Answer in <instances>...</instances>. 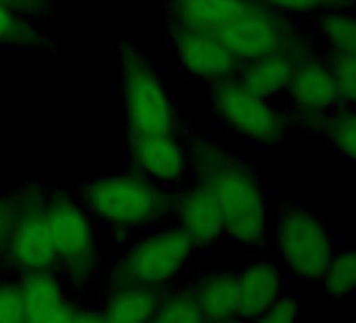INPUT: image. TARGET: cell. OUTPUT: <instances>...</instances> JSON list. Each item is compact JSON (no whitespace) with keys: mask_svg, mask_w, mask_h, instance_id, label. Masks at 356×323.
<instances>
[{"mask_svg":"<svg viewBox=\"0 0 356 323\" xmlns=\"http://www.w3.org/2000/svg\"><path fill=\"white\" fill-rule=\"evenodd\" d=\"M254 3L289 17H316L331 9H356V0H254Z\"/></svg>","mask_w":356,"mask_h":323,"instance_id":"cell-24","label":"cell"},{"mask_svg":"<svg viewBox=\"0 0 356 323\" xmlns=\"http://www.w3.org/2000/svg\"><path fill=\"white\" fill-rule=\"evenodd\" d=\"M235 275L239 319H260L283 290L281 269L268 260H258Z\"/></svg>","mask_w":356,"mask_h":323,"instance_id":"cell-17","label":"cell"},{"mask_svg":"<svg viewBox=\"0 0 356 323\" xmlns=\"http://www.w3.org/2000/svg\"><path fill=\"white\" fill-rule=\"evenodd\" d=\"M130 155L134 166L159 183H176L185 175L187 153L174 132L130 134Z\"/></svg>","mask_w":356,"mask_h":323,"instance_id":"cell-12","label":"cell"},{"mask_svg":"<svg viewBox=\"0 0 356 323\" xmlns=\"http://www.w3.org/2000/svg\"><path fill=\"white\" fill-rule=\"evenodd\" d=\"M329 296L343 300L356 294V244L333 250L321 277Z\"/></svg>","mask_w":356,"mask_h":323,"instance_id":"cell-23","label":"cell"},{"mask_svg":"<svg viewBox=\"0 0 356 323\" xmlns=\"http://www.w3.org/2000/svg\"><path fill=\"white\" fill-rule=\"evenodd\" d=\"M312 32L325 55H356V9H331L316 15Z\"/></svg>","mask_w":356,"mask_h":323,"instance_id":"cell-20","label":"cell"},{"mask_svg":"<svg viewBox=\"0 0 356 323\" xmlns=\"http://www.w3.org/2000/svg\"><path fill=\"white\" fill-rule=\"evenodd\" d=\"M341 103L356 105V55H325Z\"/></svg>","mask_w":356,"mask_h":323,"instance_id":"cell-26","label":"cell"},{"mask_svg":"<svg viewBox=\"0 0 356 323\" xmlns=\"http://www.w3.org/2000/svg\"><path fill=\"white\" fill-rule=\"evenodd\" d=\"M256 7L254 0H165V15L172 28L216 32Z\"/></svg>","mask_w":356,"mask_h":323,"instance_id":"cell-14","label":"cell"},{"mask_svg":"<svg viewBox=\"0 0 356 323\" xmlns=\"http://www.w3.org/2000/svg\"><path fill=\"white\" fill-rule=\"evenodd\" d=\"M47 221L57 262L63 265L65 273L76 283L88 281L97 267V246L82 210L67 196L49 194Z\"/></svg>","mask_w":356,"mask_h":323,"instance_id":"cell-9","label":"cell"},{"mask_svg":"<svg viewBox=\"0 0 356 323\" xmlns=\"http://www.w3.org/2000/svg\"><path fill=\"white\" fill-rule=\"evenodd\" d=\"M26 321L24 296L19 283L0 281V323H19Z\"/></svg>","mask_w":356,"mask_h":323,"instance_id":"cell-27","label":"cell"},{"mask_svg":"<svg viewBox=\"0 0 356 323\" xmlns=\"http://www.w3.org/2000/svg\"><path fill=\"white\" fill-rule=\"evenodd\" d=\"M172 45L189 74L212 84L235 78L243 65V61L237 59L225 42L208 30L172 28Z\"/></svg>","mask_w":356,"mask_h":323,"instance_id":"cell-11","label":"cell"},{"mask_svg":"<svg viewBox=\"0 0 356 323\" xmlns=\"http://www.w3.org/2000/svg\"><path fill=\"white\" fill-rule=\"evenodd\" d=\"M212 107L216 116L245 141L258 147H281L285 141V118L268 99L248 90L237 78L214 82Z\"/></svg>","mask_w":356,"mask_h":323,"instance_id":"cell-7","label":"cell"},{"mask_svg":"<svg viewBox=\"0 0 356 323\" xmlns=\"http://www.w3.org/2000/svg\"><path fill=\"white\" fill-rule=\"evenodd\" d=\"M9 3H11L13 7H17V9H19V3H24V0H9Z\"/></svg>","mask_w":356,"mask_h":323,"instance_id":"cell-30","label":"cell"},{"mask_svg":"<svg viewBox=\"0 0 356 323\" xmlns=\"http://www.w3.org/2000/svg\"><path fill=\"white\" fill-rule=\"evenodd\" d=\"M193 248L195 242L181 227L149 235L115 262L111 271V287L163 285L185 269Z\"/></svg>","mask_w":356,"mask_h":323,"instance_id":"cell-5","label":"cell"},{"mask_svg":"<svg viewBox=\"0 0 356 323\" xmlns=\"http://www.w3.org/2000/svg\"><path fill=\"white\" fill-rule=\"evenodd\" d=\"M316 132L343 159L356 162V105L339 103L329 109Z\"/></svg>","mask_w":356,"mask_h":323,"instance_id":"cell-21","label":"cell"},{"mask_svg":"<svg viewBox=\"0 0 356 323\" xmlns=\"http://www.w3.org/2000/svg\"><path fill=\"white\" fill-rule=\"evenodd\" d=\"M312 53L314 51L310 49H283V51L245 61L235 78L254 95L270 99L273 95L285 90V86L291 80L298 59L312 55Z\"/></svg>","mask_w":356,"mask_h":323,"instance_id":"cell-16","label":"cell"},{"mask_svg":"<svg viewBox=\"0 0 356 323\" xmlns=\"http://www.w3.org/2000/svg\"><path fill=\"white\" fill-rule=\"evenodd\" d=\"M90 212L115 227H140L172 210V198L143 175H113L90 181L82 191Z\"/></svg>","mask_w":356,"mask_h":323,"instance_id":"cell-3","label":"cell"},{"mask_svg":"<svg viewBox=\"0 0 356 323\" xmlns=\"http://www.w3.org/2000/svg\"><path fill=\"white\" fill-rule=\"evenodd\" d=\"M225 47L243 63L283 51V49H312L308 34L289 17L264 7L233 19L214 32Z\"/></svg>","mask_w":356,"mask_h":323,"instance_id":"cell-6","label":"cell"},{"mask_svg":"<svg viewBox=\"0 0 356 323\" xmlns=\"http://www.w3.org/2000/svg\"><path fill=\"white\" fill-rule=\"evenodd\" d=\"M11 208L13 202H0V254L5 252V244H7V231H9V223H11Z\"/></svg>","mask_w":356,"mask_h":323,"instance_id":"cell-29","label":"cell"},{"mask_svg":"<svg viewBox=\"0 0 356 323\" xmlns=\"http://www.w3.org/2000/svg\"><path fill=\"white\" fill-rule=\"evenodd\" d=\"M161 296L155 287L126 285L115 287L101 308L105 323H145L151 321Z\"/></svg>","mask_w":356,"mask_h":323,"instance_id":"cell-19","label":"cell"},{"mask_svg":"<svg viewBox=\"0 0 356 323\" xmlns=\"http://www.w3.org/2000/svg\"><path fill=\"white\" fill-rule=\"evenodd\" d=\"M300 317L298 310V298H289V296H277L275 302L264 310V315L260 317L266 323H291Z\"/></svg>","mask_w":356,"mask_h":323,"instance_id":"cell-28","label":"cell"},{"mask_svg":"<svg viewBox=\"0 0 356 323\" xmlns=\"http://www.w3.org/2000/svg\"><path fill=\"white\" fill-rule=\"evenodd\" d=\"M195 179L216 200L225 233L243 246H262L270 229V204L256 171L210 136L191 147Z\"/></svg>","mask_w":356,"mask_h":323,"instance_id":"cell-1","label":"cell"},{"mask_svg":"<svg viewBox=\"0 0 356 323\" xmlns=\"http://www.w3.org/2000/svg\"><path fill=\"white\" fill-rule=\"evenodd\" d=\"M285 93L291 120L312 130H318L325 113L341 103L327 59L314 57V53L298 59Z\"/></svg>","mask_w":356,"mask_h":323,"instance_id":"cell-10","label":"cell"},{"mask_svg":"<svg viewBox=\"0 0 356 323\" xmlns=\"http://www.w3.org/2000/svg\"><path fill=\"white\" fill-rule=\"evenodd\" d=\"M49 45V38L38 28H34L17 7L7 0H0V47L44 51Z\"/></svg>","mask_w":356,"mask_h":323,"instance_id":"cell-22","label":"cell"},{"mask_svg":"<svg viewBox=\"0 0 356 323\" xmlns=\"http://www.w3.org/2000/svg\"><path fill=\"white\" fill-rule=\"evenodd\" d=\"M193 300L204 321H233L239 319L237 275L214 273L204 277L193 290Z\"/></svg>","mask_w":356,"mask_h":323,"instance_id":"cell-18","label":"cell"},{"mask_svg":"<svg viewBox=\"0 0 356 323\" xmlns=\"http://www.w3.org/2000/svg\"><path fill=\"white\" fill-rule=\"evenodd\" d=\"M273 221L277 252L285 269L300 281H321L337 246L335 233L308 206L285 200Z\"/></svg>","mask_w":356,"mask_h":323,"instance_id":"cell-2","label":"cell"},{"mask_svg":"<svg viewBox=\"0 0 356 323\" xmlns=\"http://www.w3.org/2000/svg\"><path fill=\"white\" fill-rule=\"evenodd\" d=\"M26 321L30 323H80L82 308L67 302L53 271L24 273L22 281Z\"/></svg>","mask_w":356,"mask_h":323,"instance_id":"cell-13","label":"cell"},{"mask_svg":"<svg viewBox=\"0 0 356 323\" xmlns=\"http://www.w3.org/2000/svg\"><path fill=\"white\" fill-rule=\"evenodd\" d=\"M118 76L124 93L130 134L176 130L172 99L140 49L134 45L118 47Z\"/></svg>","mask_w":356,"mask_h":323,"instance_id":"cell-4","label":"cell"},{"mask_svg":"<svg viewBox=\"0 0 356 323\" xmlns=\"http://www.w3.org/2000/svg\"><path fill=\"white\" fill-rule=\"evenodd\" d=\"M11 202V223L3 254L22 273L53 271L57 256L47 221V194L32 189Z\"/></svg>","mask_w":356,"mask_h":323,"instance_id":"cell-8","label":"cell"},{"mask_svg":"<svg viewBox=\"0 0 356 323\" xmlns=\"http://www.w3.org/2000/svg\"><path fill=\"white\" fill-rule=\"evenodd\" d=\"M7 3H9V0H7Z\"/></svg>","mask_w":356,"mask_h":323,"instance_id":"cell-31","label":"cell"},{"mask_svg":"<svg viewBox=\"0 0 356 323\" xmlns=\"http://www.w3.org/2000/svg\"><path fill=\"white\" fill-rule=\"evenodd\" d=\"M151 321H157V323H195V321H204V317H202L191 292H176L170 296H161L157 310L153 313Z\"/></svg>","mask_w":356,"mask_h":323,"instance_id":"cell-25","label":"cell"},{"mask_svg":"<svg viewBox=\"0 0 356 323\" xmlns=\"http://www.w3.org/2000/svg\"><path fill=\"white\" fill-rule=\"evenodd\" d=\"M176 210L178 227L185 229L195 246L216 244L225 235V219L214 196L200 183L183 194L172 206Z\"/></svg>","mask_w":356,"mask_h":323,"instance_id":"cell-15","label":"cell"}]
</instances>
